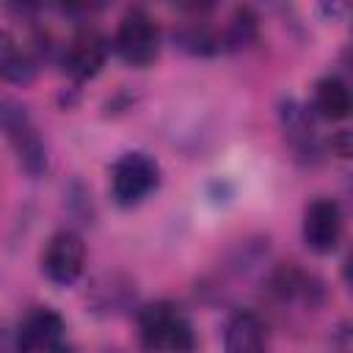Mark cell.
Returning a JSON list of instances; mask_svg holds the SVG:
<instances>
[{"label": "cell", "mask_w": 353, "mask_h": 353, "mask_svg": "<svg viewBox=\"0 0 353 353\" xmlns=\"http://www.w3.org/2000/svg\"><path fill=\"white\" fill-rule=\"evenodd\" d=\"M138 339L146 353H193L196 347L190 320L168 301L149 303L138 312Z\"/></svg>", "instance_id": "6da1fadb"}, {"label": "cell", "mask_w": 353, "mask_h": 353, "mask_svg": "<svg viewBox=\"0 0 353 353\" xmlns=\"http://www.w3.org/2000/svg\"><path fill=\"white\" fill-rule=\"evenodd\" d=\"M160 185V165L146 152H124L110 168V196L119 207L141 204Z\"/></svg>", "instance_id": "7a4b0ae2"}, {"label": "cell", "mask_w": 353, "mask_h": 353, "mask_svg": "<svg viewBox=\"0 0 353 353\" xmlns=\"http://www.w3.org/2000/svg\"><path fill=\"white\" fill-rule=\"evenodd\" d=\"M113 47L124 63L143 69V66L154 63L160 55V30L143 8H130L119 19Z\"/></svg>", "instance_id": "3957f363"}, {"label": "cell", "mask_w": 353, "mask_h": 353, "mask_svg": "<svg viewBox=\"0 0 353 353\" xmlns=\"http://www.w3.org/2000/svg\"><path fill=\"white\" fill-rule=\"evenodd\" d=\"M0 130L6 132V138L11 141L17 157H19V165L28 171V174H41L47 168V152H44V143L28 116V110L11 99V97H0Z\"/></svg>", "instance_id": "277c9868"}, {"label": "cell", "mask_w": 353, "mask_h": 353, "mask_svg": "<svg viewBox=\"0 0 353 353\" xmlns=\"http://www.w3.org/2000/svg\"><path fill=\"white\" fill-rule=\"evenodd\" d=\"M83 268H85V243H83V237L72 229L55 232L47 240V248L41 254L44 276L58 287H69L80 279Z\"/></svg>", "instance_id": "5b68a950"}, {"label": "cell", "mask_w": 353, "mask_h": 353, "mask_svg": "<svg viewBox=\"0 0 353 353\" xmlns=\"http://www.w3.org/2000/svg\"><path fill=\"white\" fill-rule=\"evenodd\" d=\"M342 229H345L342 207L334 199L317 196L306 204V210H303V243L309 245V251L331 254L342 240Z\"/></svg>", "instance_id": "8992f818"}, {"label": "cell", "mask_w": 353, "mask_h": 353, "mask_svg": "<svg viewBox=\"0 0 353 353\" xmlns=\"http://www.w3.org/2000/svg\"><path fill=\"white\" fill-rule=\"evenodd\" d=\"M66 339V323L63 317L50 309L39 306L17 328V353H61Z\"/></svg>", "instance_id": "52a82bcc"}, {"label": "cell", "mask_w": 353, "mask_h": 353, "mask_svg": "<svg viewBox=\"0 0 353 353\" xmlns=\"http://www.w3.org/2000/svg\"><path fill=\"white\" fill-rule=\"evenodd\" d=\"M105 58H108V39L102 33H97L94 28H83L66 44L61 63L72 80L83 83V80H91L99 74V69L105 66Z\"/></svg>", "instance_id": "ba28073f"}, {"label": "cell", "mask_w": 353, "mask_h": 353, "mask_svg": "<svg viewBox=\"0 0 353 353\" xmlns=\"http://www.w3.org/2000/svg\"><path fill=\"white\" fill-rule=\"evenodd\" d=\"M270 292L281 303H309V306H314L323 295L320 281L295 265H284L270 276Z\"/></svg>", "instance_id": "9c48e42d"}, {"label": "cell", "mask_w": 353, "mask_h": 353, "mask_svg": "<svg viewBox=\"0 0 353 353\" xmlns=\"http://www.w3.org/2000/svg\"><path fill=\"white\" fill-rule=\"evenodd\" d=\"M223 353H265V325L254 312H237L223 336Z\"/></svg>", "instance_id": "30bf717a"}, {"label": "cell", "mask_w": 353, "mask_h": 353, "mask_svg": "<svg viewBox=\"0 0 353 353\" xmlns=\"http://www.w3.org/2000/svg\"><path fill=\"white\" fill-rule=\"evenodd\" d=\"M350 105H353L350 88H347V83H345L342 77L328 74V77L317 80V85H314V110H317L323 119H328V121H342V119H347Z\"/></svg>", "instance_id": "8fae6325"}, {"label": "cell", "mask_w": 353, "mask_h": 353, "mask_svg": "<svg viewBox=\"0 0 353 353\" xmlns=\"http://www.w3.org/2000/svg\"><path fill=\"white\" fill-rule=\"evenodd\" d=\"M221 36V50H240L256 36V14L251 8H234L232 19L226 28L218 33Z\"/></svg>", "instance_id": "7c38bea8"}, {"label": "cell", "mask_w": 353, "mask_h": 353, "mask_svg": "<svg viewBox=\"0 0 353 353\" xmlns=\"http://www.w3.org/2000/svg\"><path fill=\"white\" fill-rule=\"evenodd\" d=\"M30 72H33V66L19 52L14 36L6 33V30H0V77L14 80V83H25L30 77Z\"/></svg>", "instance_id": "4fadbf2b"}]
</instances>
